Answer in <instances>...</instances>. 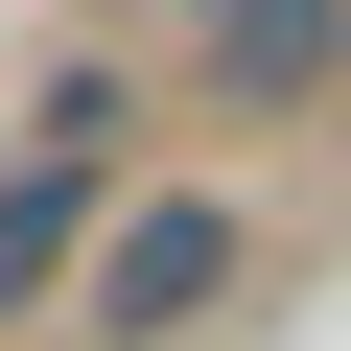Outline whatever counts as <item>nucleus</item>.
Returning <instances> with one entry per match:
<instances>
[{
	"mask_svg": "<svg viewBox=\"0 0 351 351\" xmlns=\"http://www.w3.org/2000/svg\"><path fill=\"white\" fill-rule=\"evenodd\" d=\"M71 234H94V164H24V188H0V304H47Z\"/></svg>",
	"mask_w": 351,
	"mask_h": 351,
	"instance_id": "7ed1b4c3",
	"label": "nucleus"
},
{
	"mask_svg": "<svg viewBox=\"0 0 351 351\" xmlns=\"http://www.w3.org/2000/svg\"><path fill=\"white\" fill-rule=\"evenodd\" d=\"M211 304H234V211H211V188H141V211L94 234V328H117V351L211 328Z\"/></svg>",
	"mask_w": 351,
	"mask_h": 351,
	"instance_id": "f257e3e1",
	"label": "nucleus"
},
{
	"mask_svg": "<svg viewBox=\"0 0 351 351\" xmlns=\"http://www.w3.org/2000/svg\"><path fill=\"white\" fill-rule=\"evenodd\" d=\"M188 47H211V94H328L351 0H188Z\"/></svg>",
	"mask_w": 351,
	"mask_h": 351,
	"instance_id": "f03ea898",
	"label": "nucleus"
}]
</instances>
